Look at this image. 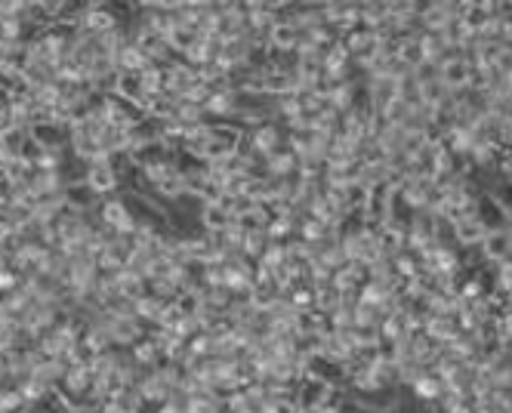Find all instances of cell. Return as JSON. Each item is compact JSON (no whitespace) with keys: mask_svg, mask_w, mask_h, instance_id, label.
I'll return each mask as SVG.
<instances>
[{"mask_svg":"<svg viewBox=\"0 0 512 413\" xmlns=\"http://www.w3.org/2000/svg\"><path fill=\"white\" fill-rule=\"evenodd\" d=\"M96 220H100L102 229L115 231V235H130V231H137V220H133L130 204H127L120 192L100 201V207H96Z\"/></svg>","mask_w":512,"mask_h":413,"instance_id":"obj_1","label":"cell"},{"mask_svg":"<svg viewBox=\"0 0 512 413\" xmlns=\"http://www.w3.org/2000/svg\"><path fill=\"white\" fill-rule=\"evenodd\" d=\"M87 185L100 194V198H109V194L120 192V176L115 164H111V157H100V161L87 164Z\"/></svg>","mask_w":512,"mask_h":413,"instance_id":"obj_2","label":"cell"},{"mask_svg":"<svg viewBox=\"0 0 512 413\" xmlns=\"http://www.w3.org/2000/svg\"><path fill=\"white\" fill-rule=\"evenodd\" d=\"M198 225L204 235H225L235 225V216H232V210L223 198L207 201V204L198 207Z\"/></svg>","mask_w":512,"mask_h":413,"instance_id":"obj_3","label":"cell"},{"mask_svg":"<svg viewBox=\"0 0 512 413\" xmlns=\"http://www.w3.org/2000/svg\"><path fill=\"white\" fill-rule=\"evenodd\" d=\"M488 229L479 216H463V220L454 222V244L457 250H476V247L485 241Z\"/></svg>","mask_w":512,"mask_h":413,"instance_id":"obj_4","label":"cell"},{"mask_svg":"<svg viewBox=\"0 0 512 413\" xmlns=\"http://www.w3.org/2000/svg\"><path fill=\"white\" fill-rule=\"evenodd\" d=\"M62 201H65V207L74 210V213H96V207H100V194H96L93 189H90L87 183H71V185H65V192H62Z\"/></svg>","mask_w":512,"mask_h":413,"instance_id":"obj_5","label":"cell"}]
</instances>
